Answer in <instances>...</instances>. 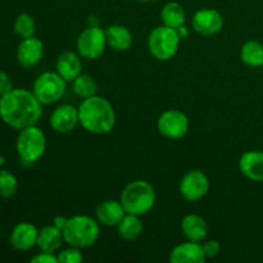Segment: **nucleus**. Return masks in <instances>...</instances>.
<instances>
[{
    "label": "nucleus",
    "instance_id": "f257e3e1",
    "mask_svg": "<svg viewBox=\"0 0 263 263\" xmlns=\"http://www.w3.org/2000/svg\"><path fill=\"white\" fill-rule=\"evenodd\" d=\"M0 117L9 127L22 130L37 125L43 117V104L32 91L13 89L0 97Z\"/></svg>",
    "mask_w": 263,
    "mask_h": 263
},
{
    "label": "nucleus",
    "instance_id": "f03ea898",
    "mask_svg": "<svg viewBox=\"0 0 263 263\" xmlns=\"http://www.w3.org/2000/svg\"><path fill=\"white\" fill-rule=\"evenodd\" d=\"M80 125L90 134L105 135L115 128L116 112L105 98L90 97L79 105Z\"/></svg>",
    "mask_w": 263,
    "mask_h": 263
},
{
    "label": "nucleus",
    "instance_id": "7ed1b4c3",
    "mask_svg": "<svg viewBox=\"0 0 263 263\" xmlns=\"http://www.w3.org/2000/svg\"><path fill=\"white\" fill-rule=\"evenodd\" d=\"M100 223L98 220L85 215L68 218L63 229L64 243L71 247L85 249L92 247L100 235Z\"/></svg>",
    "mask_w": 263,
    "mask_h": 263
},
{
    "label": "nucleus",
    "instance_id": "20e7f679",
    "mask_svg": "<svg viewBox=\"0 0 263 263\" xmlns=\"http://www.w3.org/2000/svg\"><path fill=\"white\" fill-rule=\"evenodd\" d=\"M156 190L145 180H135L125 186L121 193V203L126 213L143 216L156 204Z\"/></svg>",
    "mask_w": 263,
    "mask_h": 263
},
{
    "label": "nucleus",
    "instance_id": "39448f33",
    "mask_svg": "<svg viewBox=\"0 0 263 263\" xmlns=\"http://www.w3.org/2000/svg\"><path fill=\"white\" fill-rule=\"evenodd\" d=\"M17 153L25 164H33L43 158L46 151V138L37 125L28 126L20 130L17 143Z\"/></svg>",
    "mask_w": 263,
    "mask_h": 263
},
{
    "label": "nucleus",
    "instance_id": "423d86ee",
    "mask_svg": "<svg viewBox=\"0 0 263 263\" xmlns=\"http://www.w3.org/2000/svg\"><path fill=\"white\" fill-rule=\"evenodd\" d=\"M181 37L176 28L158 26L148 36V50L158 61H170L179 51Z\"/></svg>",
    "mask_w": 263,
    "mask_h": 263
},
{
    "label": "nucleus",
    "instance_id": "0eeeda50",
    "mask_svg": "<svg viewBox=\"0 0 263 263\" xmlns=\"http://www.w3.org/2000/svg\"><path fill=\"white\" fill-rule=\"evenodd\" d=\"M67 89V81L58 72H44L35 80L32 92L43 105L57 103L63 98Z\"/></svg>",
    "mask_w": 263,
    "mask_h": 263
},
{
    "label": "nucleus",
    "instance_id": "6e6552de",
    "mask_svg": "<svg viewBox=\"0 0 263 263\" xmlns=\"http://www.w3.org/2000/svg\"><path fill=\"white\" fill-rule=\"evenodd\" d=\"M107 45L105 30H103L100 26L99 27L86 26L76 41L77 53L81 55V58L91 59V61L100 58L104 54Z\"/></svg>",
    "mask_w": 263,
    "mask_h": 263
},
{
    "label": "nucleus",
    "instance_id": "1a4fd4ad",
    "mask_svg": "<svg viewBox=\"0 0 263 263\" xmlns=\"http://www.w3.org/2000/svg\"><path fill=\"white\" fill-rule=\"evenodd\" d=\"M157 127L159 134L164 138L179 140L189 131V118L181 110L168 109L159 116Z\"/></svg>",
    "mask_w": 263,
    "mask_h": 263
},
{
    "label": "nucleus",
    "instance_id": "9d476101",
    "mask_svg": "<svg viewBox=\"0 0 263 263\" xmlns=\"http://www.w3.org/2000/svg\"><path fill=\"white\" fill-rule=\"evenodd\" d=\"M180 194L187 202H198L207 195L210 190V180L200 170L186 172L179 185Z\"/></svg>",
    "mask_w": 263,
    "mask_h": 263
},
{
    "label": "nucleus",
    "instance_id": "9b49d317",
    "mask_svg": "<svg viewBox=\"0 0 263 263\" xmlns=\"http://www.w3.org/2000/svg\"><path fill=\"white\" fill-rule=\"evenodd\" d=\"M192 25L199 35L212 36L222 30L223 17L218 10L203 8L193 15Z\"/></svg>",
    "mask_w": 263,
    "mask_h": 263
},
{
    "label": "nucleus",
    "instance_id": "f8f14e48",
    "mask_svg": "<svg viewBox=\"0 0 263 263\" xmlns=\"http://www.w3.org/2000/svg\"><path fill=\"white\" fill-rule=\"evenodd\" d=\"M50 127L55 133L68 134L76 128L80 123L79 108L71 104H63L57 107L50 116Z\"/></svg>",
    "mask_w": 263,
    "mask_h": 263
},
{
    "label": "nucleus",
    "instance_id": "ddd939ff",
    "mask_svg": "<svg viewBox=\"0 0 263 263\" xmlns=\"http://www.w3.org/2000/svg\"><path fill=\"white\" fill-rule=\"evenodd\" d=\"M39 230L30 222H20L14 226L10 234L9 243L15 251L27 252L37 246Z\"/></svg>",
    "mask_w": 263,
    "mask_h": 263
},
{
    "label": "nucleus",
    "instance_id": "4468645a",
    "mask_svg": "<svg viewBox=\"0 0 263 263\" xmlns=\"http://www.w3.org/2000/svg\"><path fill=\"white\" fill-rule=\"evenodd\" d=\"M44 57V44L40 39L27 37L22 39L17 49V61L23 68L36 66Z\"/></svg>",
    "mask_w": 263,
    "mask_h": 263
},
{
    "label": "nucleus",
    "instance_id": "2eb2a0df",
    "mask_svg": "<svg viewBox=\"0 0 263 263\" xmlns=\"http://www.w3.org/2000/svg\"><path fill=\"white\" fill-rule=\"evenodd\" d=\"M207 259L203 244L198 241H185L175 247L170 253L171 263H204Z\"/></svg>",
    "mask_w": 263,
    "mask_h": 263
},
{
    "label": "nucleus",
    "instance_id": "dca6fc26",
    "mask_svg": "<svg viewBox=\"0 0 263 263\" xmlns=\"http://www.w3.org/2000/svg\"><path fill=\"white\" fill-rule=\"evenodd\" d=\"M126 215V211L123 208L121 200H104L100 203L95 211V216L100 225L108 226V228H117L118 223L121 222Z\"/></svg>",
    "mask_w": 263,
    "mask_h": 263
},
{
    "label": "nucleus",
    "instance_id": "f3484780",
    "mask_svg": "<svg viewBox=\"0 0 263 263\" xmlns=\"http://www.w3.org/2000/svg\"><path fill=\"white\" fill-rule=\"evenodd\" d=\"M55 71L67 82H72L77 76L82 73L81 55L79 53H73V51H63L57 58Z\"/></svg>",
    "mask_w": 263,
    "mask_h": 263
},
{
    "label": "nucleus",
    "instance_id": "a211bd4d",
    "mask_svg": "<svg viewBox=\"0 0 263 263\" xmlns=\"http://www.w3.org/2000/svg\"><path fill=\"white\" fill-rule=\"evenodd\" d=\"M239 170L252 181H263V152H246L239 159Z\"/></svg>",
    "mask_w": 263,
    "mask_h": 263
},
{
    "label": "nucleus",
    "instance_id": "6ab92c4d",
    "mask_svg": "<svg viewBox=\"0 0 263 263\" xmlns=\"http://www.w3.org/2000/svg\"><path fill=\"white\" fill-rule=\"evenodd\" d=\"M181 231L187 240L202 243L208 235V226L202 216L187 215L181 221Z\"/></svg>",
    "mask_w": 263,
    "mask_h": 263
},
{
    "label": "nucleus",
    "instance_id": "aec40b11",
    "mask_svg": "<svg viewBox=\"0 0 263 263\" xmlns=\"http://www.w3.org/2000/svg\"><path fill=\"white\" fill-rule=\"evenodd\" d=\"M63 231L55 225H46L39 230L37 247L41 252L55 253L63 244Z\"/></svg>",
    "mask_w": 263,
    "mask_h": 263
},
{
    "label": "nucleus",
    "instance_id": "412c9836",
    "mask_svg": "<svg viewBox=\"0 0 263 263\" xmlns=\"http://www.w3.org/2000/svg\"><path fill=\"white\" fill-rule=\"evenodd\" d=\"M108 46L116 51H126L133 45V33L123 25H110L105 30Z\"/></svg>",
    "mask_w": 263,
    "mask_h": 263
},
{
    "label": "nucleus",
    "instance_id": "4be33fe9",
    "mask_svg": "<svg viewBox=\"0 0 263 263\" xmlns=\"http://www.w3.org/2000/svg\"><path fill=\"white\" fill-rule=\"evenodd\" d=\"M117 231L118 235L125 240H136L143 233V222L140 220V216L126 213L125 217L117 225Z\"/></svg>",
    "mask_w": 263,
    "mask_h": 263
},
{
    "label": "nucleus",
    "instance_id": "5701e85b",
    "mask_svg": "<svg viewBox=\"0 0 263 263\" xmlns=\"http://www.w3.org/2000/svg\"><path fill=\"white\" fill-rule=\"evenodd\" d=\"M161 20L164 26H168L172 28H179L180 26L185 25L186 20V13L184 7L177 2H170L162 8Z\"/></svg>",
    "mask_w": 263,
    "mask_h": 263
},
{
    "label": "nucleus",
    "instance_id": "b1692460",
    "mask_svg": "<svg viewBox=\"0 0 263 263\" xmlns=\"http://www.w3.org/2000/svg\"><path fill=\"white\" fill-rule=\"evenodd\" d=\"M240 59L249 67H263V44L249 40L241 46Z\"/></svg>",
    "mask_w": 263,
    "mask_h": 263
},
{
    "label": "nucleus",
    "instance_id": "393cba45",
    "mask_svg": "<svg viewBox=\"0 0 263 263\" xmlns=\"http://www.w3.org/2000/svg\"><path fill=\"white\" fill-rule=\"evenodd\" d=\"M72 89L73 92L81 99H87L90 97L97 95L98 84L90 74L81 73L72 81Z\"/></svg>",
    "mask_w": 263,
    "mask_h": 263
},
{
    "label": "nucleus",
    "instance_id": "a878e982",
    "mask_svg": "<svg viewBox=\"0 0 263 263\" xmlns=\"http://www.w3.org/2000/svg\"><path fill=\"white\" fill-rule=\"evenodd\" d=\"M14 32L22 39L35 36L36 23L35 20L32 18V15L27 14V13H21V14L15 18Z\"/></svg>",
    "mask_w": 263,
    "mask_h": 263
},
{
    "label": "nucleus",
    "instance_id": "bb28decb",
    "mask_svg": "<svg viewBox=\"0 0 263 263\" xmlns=\"http://www.w3.org/2000/svg\"><path fill=\"white\" fill-rule=\"evenodd\" d=\"M18 190L17 177L9 171L0 170V197L12 198Z\"/></svg>",
    "mask_w": 263,
    "mask_h": 263
},
{
    "label": "nucleus",
    "instance_id": "cd10ccee",
    "mask_svg": "<svg viewBox=\"0 0 263 263\" xmlns=\"http://www.w3.org/2000/svg\"><path fill=\"white\" fill-rule=\"evenodd\" d=\"M57 256H58L59 263H81L84 261L81 249L71 246H69V248L59 252Z\"/></svg>",
    "mask_w": 263,
    "mask_h": 263
},
{
    "label": "nucleus",
    "instance_id": "c85d7f7f",
    "mask_svg": "<svg viewBox=\"0 0 263 263\" xmlns=\"http://www.w3.org/2000/svg\"><path fill=\"white\" fill-rule=\"evenodd\" d=\"M207 258H213L221 252V244L217 240H207L203 244Z\"/></svg>",
    "mask_w": 263,
    "mask_h": 263
},
{
    "label": "nucleus",
    "instance_id": "c756f323",
    "mask_svg": "<svg viewBox=\"0 0 263 263\" xmlns=\"http://www.w3.org/2000/svg\"><path fill=\"white\" fill-rule=\"evenodd\" d=\"M31 263H59L58 256L55 253H49V252H41L31 258Z\"/></svg>",
    "mask_w": 263,
    "mask_h": 263
},
{
    "label": "nucleus",
    "instance_id": "7c9ffc66",
    "mask_svg": "<svg viewBox=\"0 0 263 263\" xmlns=\"http://www.w3.org/2000/svg\"><path fill=\"white\" fill-rule=\"evenodd\" d=\"M13 89H14V87H13V82L9 74L0 71V97L5 95L7 92H9L10 90Z\"/></svg>",
    "mask_w": 263,
    "mask_h": 263
},
{
    "label": "nucleus",
    "instance_id": "2f4dec72",
    "mask_svg": "<svg viewBox=\"0 0 263 263\" xmlns=\"http://www.w3.org/2000/svg\"><path fill=\"white\" fill-rule=\"evenodd\" d=\"M67 221H68V218L64 217V216H57V217L54 218V221H53V225H55L57 228L61 229V230L63 231L64 226L67 225Z\"/></svg>",
    "mask_w": 263,
    "mask_h": 263
},
{
    "label": "nucleus",
    "instance_id": "473e14b6",
    "mask_svg": "<svg viewBox=\"0 0 263 263\" xmlns=\"http://www.w3.org/2000/svg\"><path fill=\"white\" fill-rule=\"evenodd\" d=\"M99 23L100 21L97 15H89V17H87L86 26H89V27H99Z\"/></svg>",
    "mask_w": 263,
    "mask_h": 263
},
{
    "label": "nucleus",
    "instance_id": "72a5a7b5",
    "mask_svg": "<svg viewBox=\"0 0 263 263\" xmlns=\"http://www.w3.org/2000/svg\"><path fill=\"white\" fill-rule=\"evenodd\" d=\"M176 30H177V33H179V36H180V37H181V39H186L187 36H189V33H190L189 28H187L185 25L180 26V27L176 28Z\"/></svg>",
    "mask_w": 263,
    "mask_h": 263
},
{
    "label": "nucleus",
    "instance_id": "f704fd0d",
    "mask_svg": "<svg viewBox=\"0 0 263 263\" xmlns=\"http://www.w3.org/2000/svg\"><path fill=\"white\" fill-rule=\"evenodd\" d=\"M4 163H5V159L3 158V157H0V166H3Z\"/></svg>",
    "mask_w": 263,
    "mask_h": 263
},
{
    "label": "nucleus",
    "instance_id": "c9c22d12",
    "mask_svg": "<svg viewBox=\"0 0 263 263\" xmlns=\"http://www.w3.org/2000/svg\"><path fill=\"white\" fill-rule=\"evenodd\" d=\"M138 2H141V3H151V2H154V0H138Z\"/></svg>",
    "mask_w": 263,
    "mask_h": 263
}]
</instances>
